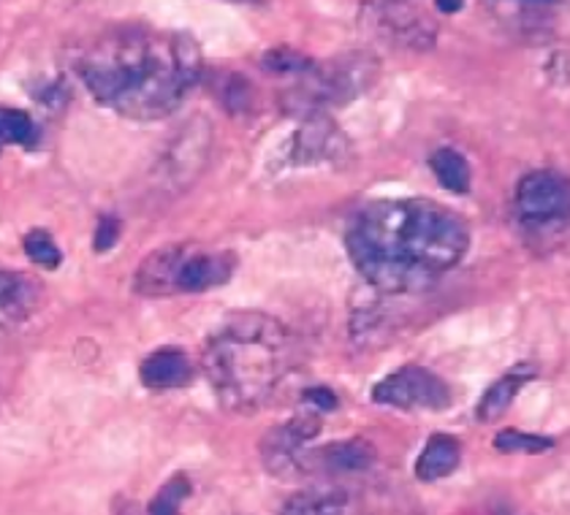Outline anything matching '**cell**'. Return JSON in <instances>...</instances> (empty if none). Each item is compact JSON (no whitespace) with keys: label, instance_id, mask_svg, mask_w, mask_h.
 I'll return each instance as SVG.
<instances>
[{"label":"cell","instance_id":"obj_6","mask_svg":"<svg viewBox=\"0 0 570 515\" xmlns=\"http://www.w3.org/2000/svg\"><path fill=\"white\" fill-rule=\"evenodd\" d=\"M351 139L330 117H307L283 139L277 150V171H307L340 166L348 160Z\"/></svg>","mask_w":570,"mask_h":515},{"label":"cell","instance_id":"obj_11","mask_svg":"<svg viewBox=\"0 0 570 515\" xmlns=\"http://www.w3.org/2000/svg\"><path fill=\"white\" fill-rule=\"evenodd\" d=\"M213 145L215 139L207 117L190 120L183 133L177 136L175 145H171L169 155H166L164 169L171 174V182L179 185V188H188L190 182H196L198 174H202L204 166L209 164Z\"/></svg>","mask_w":570,"mask_h":515},{"label":"cell","instance_id":"obj_10","mask_svg":"<svg viewBox=\"0 0 570 515\" xmlns=\"http://www.w3.org/2000/svg\"><path fill=\"white\" fill-rule=\"evenodd\" d=\"M321 434V418L313 413L294 415L285 424L272 426L262 437L258 453H262L264 467L275 477L302 475V458H305L307 445Z\"/></svg>","mask_w":570,"mask_h":515},{"label":"cell","instance_id":"obj_21","mask_svg":"<svg viewBox=\"0 0 570 515\" xmlns=\"http://www.w3.org/2000/svg\"><path fill=\"white\" fill-rule=\"evenodd\" d=\"M194 494V483H190L188 475H175L171 481H166L164 486L158 488V494L153 496L150 507H147V515H179L183 513V505Z\"/></svg>","mask_w":570,"mask_h":515},{"label":"cell","instance_id":"obj_23","mask_svg":"<svg viewBox=\"0 0 570 515\" xmlns=\"http://www.w3.org/2000/svg\"><path fill=\"white\" fill-rule=\"evenodd\" d=\"M492 448L500 453H522V456H538V453H549L551 448H554V439L543 437V434L503 429V432L494 434Z\"/></svg>","mask_w":570,"mask_h":515},{"label":"cell","instance_id":"obj_26","mask_svg":"<svg viewBox=\"0 0 570 515\" xmlns=\"http://www.w3.org/2000/svg\"><path fill=\"white\" fill-rule=\"evenodd\" d=\"M120 220H117L115 215H104L101 220H98V228H96V239H92V247H96V252H107L111 247L117 245V239H120Z\"/></svg>","mask_w":570,"mask_h":515},{"label":"cell","instance_id":"obj_5","mask_svg":"<svg viewBox=\"0 0 570 515\" xmlns=\"http://www.w3.org/2000/svg\"><path fill=\"white\" fill-rule=\"evenodd\" d=\"M381 77V63L370 52H345L330 60H315L313 68L281 96V107L288 115L326 117L334 107H348L351 101L370 92Z\"/></svg>","mask_w":570,"mask_h":515},{"label":"cell","instance_id":"obj_12","mask_svg":"<svg viewBox=\"0 0 570 515\" xmlns=\"http://www.w3.org/2000/svg\"><path fill=\"white\" fill-rule=\"evenodd\" d=\"M377 462V448L364 437L337 439L318 450H307L302 458V475L330 473V475H358L373 469Z\"/></svg>","mask_w":570,"mask_h":515},{"label":"cell","instance_id":"obj_25","mask_svg":"<svg viewBox=\"0 0 570 515\" xmlns=\"http://www.w3.org/2000/svg\"><path fill=\"white\" fill-rule=\"evenodd\" d=\"M302 402H305V413H313V415H324V413H332V409L340 407V399L337 394L330 386H313L307 388L305 394H302Z\"/></svg>","mask_w":570,"mask_h":515},{"label":"cell","instance_id":"obj_8","mask_svg":"<svg viewBox=\"0 0 570 515\" xmlns=\"http://www.w3.org/2000/svg\"><path fill=\"white\" fill-rule=\"evenodd\" d=\"M362 24L389 47L411 52H426L438 41V20L419 3H367Z\"/></svg>","mask_w":570,"mask_h":515},{"label":"cell","instance_id":"obj_17","mask_svg":"<svg viewBox=\"0 0 570 515\" xmlns=\"http://www.w3.org/2000/svg\"><path fill=\"white\" fill-rule=\"evenodd\" d=\"M430 169L438 177V182L456 196H464L470 190V185H473L470 160L456 147H438L430 155Z\"/></svg>","mask_w":570,"mask_h":515},{"label":"cell","instance_id":"obj_20","mask_svg":"<svg viewBox=\"0 0 570 515\" xmlns=\"http://www.w3.org/2000/svg\"><path fill=\"white\" fill-rule=\"evenodd\" d=\"M215 90H218L223 109L232 111V115H245V111L253 109V101H256L253 85L237 71H223L218 82H215Z\"/></svg>","mask_w":570,"mask_h":515},{"label":"cell","instance_id":"obj_22","mask_svg":"<svg viewBox=\"0 0 570 515\" xmlns=\"http://www.w3.org/2000/svg\"><path fill=\"white\" fill-rule=\"evenodd\" d=\"M315 60L309 55L296 52L291 47H275V49H266L262 55V68L272 77H302L313 68Z\"/></svg>","mask_w":570,"mask_h":515},{"label":"cell","instance_id":"obj_13","mask_svg":"<svg viewBox=\"0 0 570 515\" xmlns=\"http://www.w3.org/2000/svg\"><path fill=\"white\" fill-rule=\"evenodd\" d=\"M45 299V285L28 271H0V326L24 323Z\"/></svg>","mask_w":570,"mask_h":515},{"label":"cell","instance_id":"obj_24","mask_svg":"<svg viewBox=\"0 0 570 515\" xmlns=\"http://www.w3.org/2000/svg\"><path fill=\"white\" fill-rule=\"evenodd\" d=\"M24 256L33 260L41 269H58L63 264V250L58 247V241L52 239V234L45 228H33V231L24 234L22 239Z\"/></svg>","mask_w":570,"mask_h":515},{"label":"cell","instance_id":"obj_27","mask_svg":"<svg viewBox=\"0 0 570 515\" xmlns=\"http://www.w3.org/2000/svg\"><path fill=\"white\" fill-rule=\"evenodd\" d=\"M435 9L440 11V14H456V11L464 9V3L462 0H454V3H443V0H438Z\"/></svg>","mask_w":570,"mask_h":515},{"label":"cell","instance_id":"obj_14","mask_svg":"<svg viewBox=\"0 0 570 515\" xmlns=\"http://www.w3.org/2000/svg\"><path fill=\"white\" fill-rule=\"evenodd\" d=\"M196 377V364L183 347H158L139 364V380L145 388H185Z\"/></svg>","mask_w":570,"mask_h":515},{"label":"cell","instance_id":"obj_19","mask_svg":"<svg viewBox=\"0 0 570 515\" xmlns=\"http://www.w3.org/2000/svg\"><path fill=\"white\" fill-rule=\"evenodd\" d=\"M41 139V130L33 117L24 109L0 107V155L6 147H36Z\"/></svg>","mask_w":570,"mask_h":515},{"label":"cell","instance_id":"obj_7","mask_svg":"<svg viewBox=\"0 0 570 515\" xmlns=\"http://www.w3.org/2000/svg\"><path fill=\"white\" fill-rule=\"evenodd\" d=\"M519 222L532 234H549L566 228L568 220V179L554 169L524 174L513 194Z\"/></svg>","mask_w":570,"mask_h":515},{"label":"cell","instance_id":"obj_18","mask_svg":"<svg viewBox=\"0 0 570 515\" xmlns=\"http://www.w3.org/2000/svg\"><path fill=\"white\" fill-rule=\"evenodd\" d=\"M348 494L340 488H309L285 499L281 515H345Z\"/></svg>","mask_w":570,"mask_h":515},{"label":"cell","instance_id":"obj_2","mask_svg":"<svg viewBox=\"0 0 570 515\" xmlns=\"http://www.w3.org/2000/svg\"><path fill=\"white\" fill-rule=\"evenodd\" d=\"M77 71L101 107L153 122L175 115L202 82L204 55L188 33L126 28L92 43Z\"/></svg>","mask_w":570,"mask_h":515},{"label":"cell","instance_id":"obj_15","mask_svg":"<svg viewBox=\"0 0 570 515\" xmlns=\"http://www.w3.org/2000/svg\"><path fill=\"white\" fill-rule=\"evenodd\" d=\"M462 464V439L454 434H432L419 453L413 473L421 483H438L454 475Z\"/></svg>","mask_w":570,"mask_h":515},{"label":"cell","instance_id":"obj_4","mask_svg":"<svg viewBox=\"0 0 570 515\" xmlns=\"http://www.w3.org/2000/svg\"><path fill=\"white\" fill-rule=\"evenodd\" d=\"M239 266L234 250L177 241L153 250L134 275V294L145 299H169V296L207 294L232 283Z\"/></svg>","mask_w":570,"mask_h":515},{"label":"cell","instance_id":"obj_1","mask_svg":"<svg viewBox=\"0 0 570 515\" xmlns=\"http://www.w3.org/2000/svg\"><path fill=\"white\" fill-rule=\"evenodd\" d=\"M345 250L377 294H421L462 264L470 226L432 198H381L353 212Z\"/></svg>","mask_w":570,"mask_h":515},{"label":"cell","instance_id":"obj_16","mask_svg":"<svg viewBox=\"0 0 570 515\" xmlns=\"http://www.w3.org/2000/svg\"><path fill=\"white\" fill-rule=\"evenodd\" d=\"M532 377H535V369L522 364L483 390L479 407H475V415H479L481 424H498V420L508 413V407L513 405L519 390H522L527 386V380H532Z\"/></svg>","mask_w":570,"mask_h":515},{"label":"cell","instance_id":"obj_9","mask_svg":"<svg viewBox=\"0 0 570 515\" xmlns=\"http://www.w3.org/2000/svg\"><path fill=\"white\" fill-rule=\"evenodd\" d=\"M373 402L383 407L402 409V413H445L454 402L449 383L438 372L421 364H405L383 377L373 388Z\"/></svg>","mask_w":570,"mask_h":515},{"label":"cell","instance_id":"obj_3","mask_svg":"<svg viewBox=\"0 0 570 515\" xmlns=\"http://www.w3.org/2000/svg\"><path fill=\"white\" fill-rule=\"evenodd\" d=\"M291 334L281 320L256 309H242L220 320L204 339V377L220 405L232 413H256L275 396L291 366Z\"/></svg>","mask_w":570,"mask_h":515}]
</instances>
